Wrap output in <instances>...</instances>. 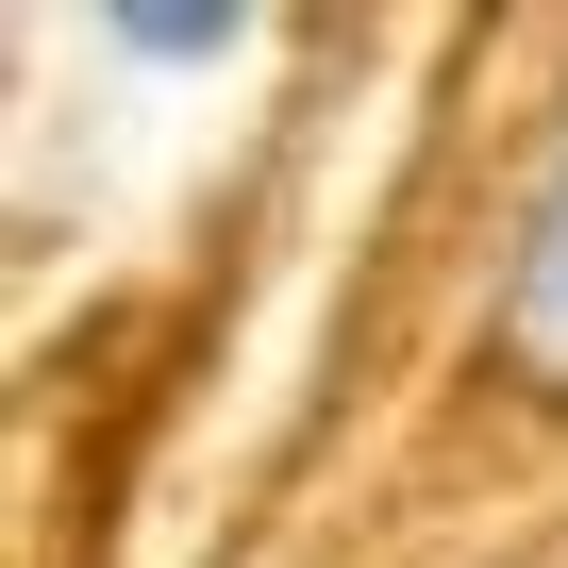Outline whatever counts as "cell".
<instances>
[{
	"label": "cell",
	"instance_id": "cell-1",
	"mask_svg": "<svg viewBox=\"0 0 568 568\" xmlns=\"http://www.w3.org/2000/svg\"><path fill=\"white\" fill-rule=\"evenodd\" d=\"M501 368L535 402H568V151H551V184L518 201V251H501Z\"/></svg>",
	"mask_w": 568,
	"mask_h": 568
},
{
	"label": "cell",
	"instance_id": "cell-2",
	"mask_svg": "<svg viewBox=\"0 0 568 568\" xmlns=\"http://www.w3.org/2000/svg\"><path fill=\"white\" fill-rule=\"evenodd\" d=\"M101 51H118V68H234V51H251V18H234V0H118Z\"/></svg>",
	"mask_w": 568,
	"mask_h": 568
}]
</instances>
